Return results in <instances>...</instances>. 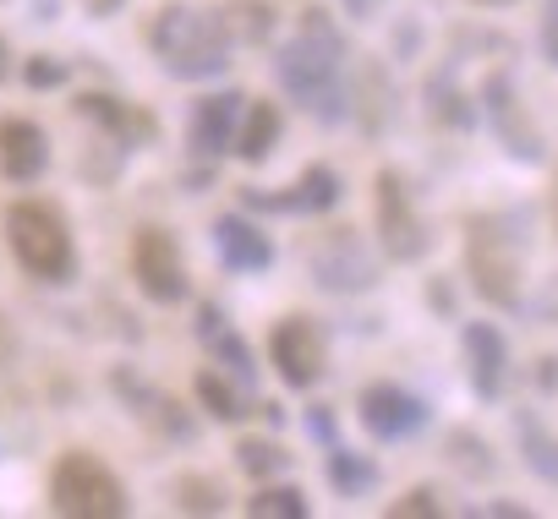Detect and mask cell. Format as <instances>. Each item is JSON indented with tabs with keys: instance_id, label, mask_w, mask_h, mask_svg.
Returning <instances> with one entry per match:
<instances>
[{
	"instance_id": "5bb4252c",
	"label": "cell",
	"mask_w": 558,
	"mask_h": 519,
	"mask_svg": "<svg viewBox=\"0 0 558 519\" xmlns=\"http://www.w3.org/2000/svg\"><path fill=\"white\" fill-rule=\"evenodd\" d=\"M214 251L230 274H268L274 269V240L246 219V213H219L214 219Z\"/></svg>"
},
{
	"instance_id": "836d02e7",
	"label": "cell",
	"mask_w": 558,
	"mask_h": 519,
	"mask_svg": "<svg viewBox=\"0 0 558 519\" xmlns=\"http://www.w3.org/2000/svg\"><path fill=\"white\" fill-rule=\"evenodd\" d=\"M482 514H493V519H531V508H525V503H487Z\"/></svg>"
},
{
	"instance_id": "4fadbf2b",
	"label": "cell",
	"mask_w": 558,
	"mask_h": 519,
	"mask_svg": "<svg viewBox=\"0 0 558 519\" xmlns=\"http://www.w3.org/2000/svg\"><path fill=\"white\" fill-rule=\"evenodd\" d=\"M241 94L235 88H219V94H203L186 115V148L192 159H219L230 153V137H235V121H241Z\"/></svg>"
},
{
	"instance_id": "ba28073f",
	"label": "cell",
	"mask_w": 558,
	"mask_h": 519,
	"mask_svg": "<svg viewBox=\"0 0 558 519\" xmlns=\"http://www.w3.org/2000/svg\"><path fill=\"white\" fill-rule=\"evenodd\" d=\"M307 263H313V280H318L324 291H335V296H362V291L378 285V263H373V251H367V240H362L356 230L324 235V240L313 246Z\"/></svg>"
},
{
	"instance_id": "cb8c5ba5",
	"label": "cell",
	"mask_w": 558,
	"mask_h": 519,
	"mask_svg": "<svg viewBox=\"0 0 558 519\" xmlns=\"http://www.w3.org/2000/svg\"><path fill=\"white\" fill-rule=\"evenodd\" d=\"M235 465H241L246 475L268 481V475H286V470H291V454L279 448V443H268V437H241V443H235Z\"/></svg>"
},
{
	"instance_id": "ab89813d",
	"label": "cell",
	"mask_w": 558,
	"mask_h": 519,
	"mask_svg": "<svg viewBox=\"0 0 558 519\" xmlns=\"http://www.w3.org/2000/svg\"><path fill=\"white\" fill-rule=\"evenodd\" d=\"M553 224H558V191H553Z\"/></svg>"
},
{
	"instance_id": "2e32d148",
	"label": "cell",
	"mask_w": 558,
	"mask_h": 519,
	"mask_svg": "<svg viewBox=\"0 0 558 519\" xmlns=\"http://www.w3.org/2000/svg\"><path fill=\"white\" fill-rule=\"evenodd\" d=\"M110 388L132 405V416L143 421V427H154L159 437H170V443H186L192 432H197V421H192V410H181L170 394H154L143 378H132V372H116L110 378Z\"/></svg>"
},
{
	"instance_id": "d6986e66",
	"label": "cell",
	"mask_w": 558,
	"mask_h": 519,
	"mask_svg": "<svg viewBox=\"0 0 558 519\" xmlns=\"http://www.w3.org/2000/svg\"><path fill=\"white\" fill-rule=\"evenodd\" d=\"M279 143V104L268 99H246L241 104V121H235V137H230V153H241L246 164H263Z\"/></svg>"
},
{
	"instance_id": "8992f818",
	"label": "cell",
	"mask_w": 558,
	"mask_h": 519,
	"mask_svg": "<svg viewBox=\"0 0 558 519\" xmlns=\"http://www.w3.org/2000/svg\"><path fill=\"white\" fill-rule=\"evenodd\" d=\"M373 224H378V246L395 257V263H416V257H427L433 235H427V219L416 213L405 181L395 170H378L373 181Z\"/></svg>"
},
{
	"instance_id": "484cf974",
	"label": "cell",
	"mask_w": 558,
	"mask_h": 519,
	"mask_svg": "<svg viewBox=\"0 0 558 519\" xmlns=\"http://www.w3.org/2000/svg\"><path fill=\"white\" fill-rule=\"evenodd\" d=\"M296 197H302V213H329L345 197V186L329 164H307V175L296 181Z\"/></svg>"
},
{
	"instance_id": "e575fe53",
	"label": "cell",
	"mask_w": 558,
	"mask_h": 519,
	"mask_svg": "<svg viewBox=\"0 0 558 519\" xmlns=\"http://www.w3.org/2000/svg\"><path fill=\"white\" fill-rule=\"evenodd\" d=\"M83 12H88V17H116L121 0H83Z\"/></svg>"
},
{
	"instance_id": "f1b7e54d",
	"label": "cell",
	"mask_w": 558,
	"mask_h": 519,
	"mask_svg": "<svg viewBox=\"0 0 558 519\" xmlns=\"http://www.w3.org/2000/svg\"><path fill=\"white\" fill-rule=\"evenodd\" d=\"M23 77H28V88H61V83L72 77V66H66V61H56V55H28Z\"/></svg>"
},
{
	"instance_id": "7a4b0ae2",
	"label": "cell",
	"mask_w": 558,
	"mask_h": 519,
	"mask_svg": "<svg viewBox=\"0 0 558 519\" xmlns=\"http://www.w3.org/2000/svg\"><path fill=\"white\" fill-rule=\"evenodd\" d=\"M148 50L159 55V66H165L175 83H203V77H219V72L230 66V28H225V17H214V12L165 7V12L148 23Z\"/></svg>"
},
{
	"instance_id": "30bf717a",
	"label": "cell",
	"mask_w": 558,
	"mask_h": 519,
	"mask_svg": "<svg viewBox=\"0 0 558 519\" xmlns=\"http://www.w3.org/2000/svg\"><path fill=\"white\" fill-rule=\"evenodd\" d=\"M482 115L493 121V132H498V143H504L509 159L542 164V132L520 110V88H514L509 72H487V83H482Z\"/></svg>"
},
{
	"instance_id": "8fae6325",
	"label": "cell",
	"mask_w": 558,
	"mask_h": 519,
	"mask_svg": "<svg viewBox=\"0 0 558 519\" xmlns=\"http://www.w3.org/2000/svg\"><path fill=\"white\" fill-rule=\"evenodd\" d=\"M433 421L427 399L400 388V383H373L362 388V427L378 437V443H400V437H416L422 427Z\"/></svg>"
},
{
	"instance_id": "4316f807",
	"label": "cell",
	"mask_w": 558,
	"mask_h": 519,
	"mask_svg": "<svg viewBox=\"0 0 558 519\" xmlns=\"http://www.w3.org/2000/svg\"><path fill=\"white\" fill-rule=\"evenodd\" d=\"M444 459H449L454 470H465V475H493V470H498L493 448H487L476 432H449V443H444Z\"/></svg>"
},
{
	"instance_id": "d590c367",
	"label": "cell",
	"mask_w": 558,
	"mask_h": 519,
	"mask_svg": "<svg viewBox=\"0 0 558 519\" xmlns=\"http://www.w3.org/2000/svg\"><path fill=\"white\" fill-rule=\"evenodd\" d=\"M340 7H345L351 17H373V12L384 7V0H340Z\"/></svg>"
},
{
	"instance_id": "9c48e42d",
	"label": "cell",
	"mask_w": 558,
	"mask_h": 519,
	"mask_svg": "<svg viewBox=\"0 0 558 519\" xmlns=\"http://www.w3.org/2000/svg\"><path fill=\"white\" fill-rule=\"evenodd\" d=\"M268 361H274V372H279L286 388H313L329 367L318 323L313 318H279L274 334H268Z\"/></svg>"
},
{
	"instance_id": "5b68a950",
	"label": "cell",
	"mask_w": 558,
	"mask_h": 519,
	"mask_svg": "<svg viewBox=\"0 0 558 519\" xmlns=\"http://www.w3.org/2000/svg\"><path fill=\"white\" fill-rule=\"evenodd\" d=\"M50 508L72 514V519H121L126 514V486L99 454L72 448L50 470Z\"/></svg>"
},
{
	"instance_id": "8d00e7d4",
	"label": "cell",
	"mask_w": 558,
	"mask_h": 519,
	"mask_svg": "<svg viewBox=\"0 0 558 519\" xmlns=\"http://www.w3.org/2000/svg\"><path fill=\"white\" fill-rule=\"evenodd\" d=\"M12 350H17V339H12V329H7V318H0V361H12Z\"/></svg>"
},
{
	"instance_id": "e0dca14e",
	"label": "cell",
	"mask_w": 558,
	"mask_h": 519,
	"mask_svg": "<svg viewBox=\"0 0 558 519\" xmlns=\"http://www.w3.org/2000/svg\"><path fill=\"white\" fill-rule=\"evenodd\" d=\"M197 339L208 345V356L235 378V383H246L252 388V378H257V361H252V345L225 323V312L219 307H197Z\"/></svg>"
},
{
	"instance_id": "83f0119b",
	"label": "cell",
	"mask_w": 558,
	"mask_h": 519,
	"mask_svg": "<svg viewBox=\"0 0 558 519\" xmlns=\"http://www.w3.org/2000/svg\"><path fill=\"white\" fill-rule=\"evenodd\" d=\"M175 503H181V514H225V486L219 481H203V475H181L175 481Z\"/></svg>"
},
{
	"instance_id": "7c38bea8",
	"label": "cell",
	"mask_w": 558,
	"mask_h": 519,
	"mask_svg": "<svg viewBox=\"0 0 558 519\" xmlns=\"http://www.w3.org/2000/svg\"><path fill=\"white\" fill-rule=\"evenodd\" d=\"M460 356H465V378H471L476 399L482 405L504 399V388H509V345H504V334L493 323H465L460 329Z\"/></svg>"
},
{
	"instance_id": "f546056e",
	"label": "cell",
	"mask_w": 558,
	"mask_h": 519,
	"mask_svg": "<svg viewBox=\"0 0 558 519\" xmlns=\"http://www.w3.org/2000/svg\"><path fill=\"white\" fill-rule=\"evenodd\" d=\"M411 514H444V503H438V492H427V486H411L400 503H389V519H411Z\"/></svg>"
},
{
	"instance_id": "ac0fdd59",
	"label": "cell",
	"mask_w": 558,
	"mask_h": 519,
	"mask_svg": "<svg viewBox=\"0 0 558 519\" xmlns=\"http://www.w3.org/2000/svg\"><path fill=\"white\" fill-rule=\"evenodd\" d=\"M77 115L94 121L116 148H137V143L154 137V121H148L143 110H132V104H121V99H105V94H83V99H77Z\"/></svg>"
},
{
	"instance_id": "44dd1931",
	"label": "cell",
	"mask_w": 558,
	"mask_h": 519,
	"mask_svg": "<svg viewBox=\"0 0 558 519\" xmlns=\"http://www.w3.org/2000/svg\"><path fill=\"white\" fill-rule=\"evenodd\" d=\"M520 459L531 465V475H542V481L558 486V437H547L531 410L520 416Z\"/></svg>"
},
{
	"instance_id": "4dcf8cb0",
	"label": "cell",
	"mask_w": 558,
	"mask_h": 519,
	"mask_svg": "<svg viewBox=\"0 0 558 519\" xmlns=\"http://www.w3.org/2000/svg\"><path fill=\"white\" fill-rule=\"evenodd\" d=\"M307 432H313L324 448H335V443H340V421H335V410H329V405H307Z\"/></svg>"
},
{
	"instance_id": "7402d4cb",
	"label": "cell",
	"mask_w": 558,
	"mask_h": 519,
	"mask_svg": "<svg viewBox=\"0 0 558 519\" xmlns=\"http://www.w3.org/2000/svg\"><path fill=\"white\" fill-rule=\"evenodd\" d=\"M197 405L214 421H241L246 416V399H241L235 383H225V372H197Z\"/></svg>"
},
{
	"instance_id": "6da1fadb",
	"label": "cell",
	"mask_w": 558,
	"mask_h": 519,
	"mask_svg": "<svg viewBox=\"0 0 558 519\" xmlns=\"http://www.w3.org/2000/svg\"><path fill=\"white\" fill-rule=\"evenodd\" d=\"M340 55H345V39L329 28L324 12H307L302 39H291L274 55V83L313 121H345L351 104H345V88H340Z\"/></svg>"
},
{
	"instance_id": "603a6c76",
	"label": "cell",
	"mask_w": 558,
	"mask_h": 519,
	"mask_svg": "<svg viewBox=\"0 0 558 519\" xmlns=\"http://www.w3.org/2000/svg\"><path fill=\"white\" fill-rule=\"evenodd\" d=\"M252 519H307V492L302 486H263L246 497Z\"/></svg>"
},
{
	"instance_id": "ffe728a7",
	"label": "cell",
	"mask_w": 558,
	"mask_h": 519,
	"mask_svg": "<svg viewBox=\"0 0 558 519\" xmlns=\"http://www.w3.org/2000/svg\"><path fill=\"white\" fill-rule=\"evenodd\" d=\"M324 475H329V486L340 492V497H367L373 486H378V459H367V454H356V448H329V465H324Z\"/></svg>"
},
{
	"instance_id": "d6a6232c",
	"label": "cell",
	"mask_w": 558,
	"mask_h": 519,
	"mask_svg": "<svg viewBox=\"0 0 558 519\" xmlns=\"http://www.w3.org/2000/svg\"><path fill=\"white\" fill-rule=\"evenodd\" d=\"M536 388H542V394L558 388V356H542V361H536Z\"/></svg>"
},
{
	"instance_id": "f35d334b",
	"label": "cell",
	"mask_w": 558,
	"mask_h": 519,
	"mask_svg": "<svg viewBox=\"0 0 558 519\" xmlns=\"http://www.w3.org/2000/svg\"><path fill=\"white\" fill-rule=\"evenodd\" d=\"M476 7H514V0H476Z\"/></svg>"
},
{
	"instance_id": "277c9868",
	"label": "cell",
	"mask_w": 558,
	"mask_h": 519,
	"mask_svg": "<svg viewBox=\"0 0 558 519\" xmlns=\"http://www.w3.org/2000/svg\"><path fill=\"white\" fill-rule=\"evenodd\" d=\"M7 240H12V257L23 263V274L39 280V285H66L77 274L72 230H66L61 208H50V202H12L7 208Z\"/></svg>"
},
{
	"instance_id": "d4e9b609",
	"label": "cell",
	"mask_w": 558,
	"mask_h": 519,
	"mask_svg": "<svg viewBox=\"0 0 558 519\" xmlns=\"http://www.w3.org/2000/svg\"><path fill=\"white\" fill-rule=\"evenodd\" d=\"M427 99H433V115H438L444 126H454V132H471V126H476V104L449 83V72H438V77H433Z\"/></svg>"
},
{
	"instance_id": "9a60e30c",
	"label": "cell",
	"mask_w": 558,
	"mask_h": 519,
	"mask_svg": "<svg viewBox=\"0 0 558 519\" xmlns=\"http://www.w3.org/2000/svg\"><path fill=\"white\" fill-rule=\"evenodd\" d=\"M50 170V132L28 115H12V121H0V175L28 186Z\"/></svg>"
},
{
	"instance_id": "1f68e13d",
	"label": "cell",
	"mask_w": 558,
	"mask_h": 519,
	"mask_svg": "<svg viewBox=\"0 0 558 519\" xmlns=\"http://www.w3.org/2000/svg\"><path fill=\"white\" fill-rule=\"evenodd\" d=\"M536 39H542V55L558 66V0H547V7H542V28H536Z\"/></svg>"
},
{
	"instance_id": "52a82bcc",
	"label": "cell",
	"mask_w": 558,
	"mask_h": 519,
	"mask_svg": "<svg viewBox=\"0 0 558 519\" xmlns=\"http://www.w3.org/2000/svg\"><path fill=\"white\" fill-rule=\"evenodd\" d=\"M132 274H137L143 296H148V301H159V307H175V301H186V296H192L186 257H181L175 235H170V230H159V224L137 230V240H132Z\"/></svg>"
},
{
	"instance_id": "74e56055",
	"label": "cell",
	"mask_w": 558,
	"mask_h": 519,
	"mask_svg": "<svg viewBox=\"0 0 558 519\" xmlns=\"http://www.w3.org/2000/svg\"><path fill=\"white\" fill-rule=\"evenodd\" d=\"M12 77V50H7V39H0V83Z\"/></svg>"
},
{
	"instance_id": "3957f363",
	"label": "cell",
	"mask_w": 558,
	"mask_h": 519,
	"mask_svg": "<svg viewBox=\"0 0 558 519\" xmlns=\"http://www.w3.org/2000/svg\"><path fill=\"white\" fill-rule=\"evenodd\" d=\"M465 274L487 307H514L525 280V235L509 213H476L465 224Z\"/></svg>"
}]
</instances>
